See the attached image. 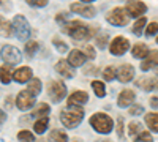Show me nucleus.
<instances>
[{
    "label": "nucleus",
    "instance_id": "dca6fc26",
    "mask_svg": "<svg viewBox=\"0 0 158 142\" xmlns=\"http://www.w3.org/2000/svg\"><path fill=\"white\" fill-rule=\"evenodd\" d=\"M56 71L63 77V79H73V77H74V68L68 63V60L60 59L56 63Z\"/></svg>",
    "mask_w": 158,
    "mask_h": 142
},
{
    "label": "nucleus",
    "instance_id": "de8ad7c7",
    "mask_svg": "<svg viewBox=\"0 0 158 142\" xmlns=\"http://www.w3.org/2000/svg\"><path fill=\"white\" fill-rule=\"evenodd\" d=\"M79 2H82V3H89V5H90L92 2H95V0H79Z\"/></svg>",
    "mask_w": 158,
    "mask_h": 142
},
{
    "label": "nucleus",
    "instance_id": "ea45409f",
    "mask_svg": "<svg viewBox=\"0 0 158 142\" xmlns=\"http://www.w3.org/2000/svg\"><path fill=\"white\" fill-rule=\"evenodd\" d=\"M25 2H27L30 6H33V8H44L49 0H25Z\"/></svg>",
    "mask_w": 158,
    "mask_h": 142
},
{
    "label": "nucleus",
    "instance_id": "5701e85b",
    "mask_svg": "<svg viewBox=\"0 0 158 142\" xmlns=\"http://www.w3.org/2000/svg\"><path fill=\"white\" fill-rule=\"evenodd\" d=\"M48 126H49V117L36 119L35 123H33V131H35L36 134H43V133H46Z\"/></svg>",
    "mask_w": 158,
    "mask_h": 142
},
{
    "label": "nucleus",
    "instance_id": "8fccbe9b",
    "mask_svg": "<svg viewBox=\"0 0 158 142\" xmlns=\"http://www.w3.org/2000/svg\"><path fill=\"white\" fill-rule=\"evenodd\" d=\"M156 44H158V36H156Z\"/></svg>",
    "mask_w": 158,
    "mask_h": 142
},
{
    "label": "nucleus",
    "instance_id": "7ed1b4c3",
    "mask_svg": "<svg viewBox=\"0 0 158 142\" xmlns=\"http://www.w3.org/2000/svg\"><path fill=\"white\" fill-rule=\"evenodd\" d=\"M90 126L94 128V131L100 134H109L114 130V120L104 112H97L89 119Z\"/></svg>",
    "mask_w": 158,
    "mask_h": 142
},
{
    "label": "nucleus",
    "instance_id": "a878e982",
    "mask_svg": "<svg viewBox=\"0 0 158 142\" xmlns=\"http://www.w3.org/2000/svg\"><path fill=\"white\" fill-rule=\"evenodd\" d=\"M49 142H68V134L63 130H52L49 134Z\"/></svg>",
    "mask_w": 158,
    "mask_h": 142
},
{
    "label": "nucleus",
    "instance_id": "c9c22d12",
    "mask_svg": "<svg viewBox=\"0 0 158 142\" xmlns=\"http://www.w3.org/2000/svg\"><path fill=\"white\" fill-rule=\"evenodd\" d=\"M123 128H125L123 119H122V117H118V119H117V123H115V131H117V136L120 137V139H123V136H125Z\"/></svg>",
    "mask_w": 158,
    "mask_h": 142
},
{
    "label": "nucleus",
    "instance_id": "b1692460",
    "mask_svg": "<svg viewBox=\"0 0 158 142\" xmlns=\"http://www.w3.org/2000/svg\"><path fill=\"white\" fill-rule=\"evenodd\" d=\"M11 65H3V67H0V82L2 84H10L13 81V73L15 71H11L10 68Z\"/></svg>",
    "mask_w": 158,
    "mask_h": 142
},
{
    "label": "nucleus",
    "instance_id": "c85d7f7f",
    "mask_svg": "<svg viewBox=\"0 0 158 142\" xmlns=\"http://www.w3.org/2000/svg\"><path fill=\"white\" fill-rule=\"evenodd\" d=\"M108 43H109V35H108L106 32H98L97 36H95V44H97V47L104 49V47L108 46Z\"/></svg>",
    "mask_w": 158,
    "mask_h": 142
},
{
    "label": "nucleus",
    "instance_id": "f704fd0d",
    "mask_svg": "<svg viewBox=\"0 0 158 142\" xmlns=\"http://www.w3.org/2000/svg\"><path fill=\"white\" fill-rule=\"evenodd\" d=\"M18 140L19 142H35V136L29 130H21L18 133Z\"/></svg>",
    "mask_w": 158,
    "mask_h": 142
},
{
    "label": "nucleus",
    "instance_id": "9b49d317",
    "mask_svg": "<svg viewBox=\"0 0 158 142\" xmlns=\"http://www.w3.org/2000/svg\"><path fill=\"white\" fill-rule=\"evenodd\" d=\"M135 85L144 92H153L158 90V74H152V76H142L135 82Z\"/></svg>",
    "mask_w": 158,
    "mask_h": 142
},
{
    "label": "nucleus",
    "instance_id": "c03bdc74",
    "mask_svg": "<svg viewBox=\"0 0 158 142\" xmlns=\"http://www.w3.org/2000/svg\"><path fill=\"white\" fill-rule=\"evenodd\" d=\"M149 103H150V108L152 109H158V96H152L149 99Z\"/></svg>",
    "mask_w": 158,
    "mask_h": 142
},
{
    "label": "nucleus",
    "instance_id": "bb28decb",
    "mask_svg": "<svg viewBox=\"0 0 158 142\" xmlns=\"http://www.w3.org/2000/svg\"><path fill=\"white\" fill-rule=\"evenodd\" d=\"M41 88H43V84H41V81H40L38 77H33V79L27 84V90L33 96H38L40 93H41Z\"/></svg>",
    "mask_w": 158,
    "mask_h": 142
},
{
    "label": "nucleus",
    "instance_id": "412c9836",
    "mask_svg": "<svg viewBox=\"0 0 158 142\" xmlns=\"http://www.w3.org/2000/svg\"><path fill=\"white\" fill-rule=\"evenodd\" d=\"M49 112H51V108L48 103H40L36 108H33L30 115L35 119H43V117H49Z\"/></svg>",
    "mask_w": 158,
    "mask_h": 142
},
{
    "label": "nucleus",
    "instance_id": "79ce46f5",
    "mask_svg": "<svg viewBox=\"0 0 158 142\" xmlns=\"http://www.w3.org/2000/svg\"><path fill=\"white\" fill-rule=\"evenodd\" d=\"M0 8H2L3 11H10V10H11L10 0H0Z\"/></svg>",
    "mask_w": 158,
    "mask_h": 142
},
{
    "label": "nucleus",
    "instance_id": "72a5a7b5",
    "mask_svg": "<svg viewBox=\"0 0 158 142\" xmlns=\"http://www.w3.org/2000/svg\"><path fill=\"white\" fill-rule=\"evenodd\" d=\"M103 79L104 81H114V79H117V68H114V67H106L103 70Z\"/></svg>",
    "mask_w": 158,
    "mask_h": 142
},
{
    "label": "nucleus",
    "instance_id": "39448f33",
    "mask_svg": "<svg viewBox=\"0 0 158 142\" xmlns=\"http://www.w3.org/2000/svg\"><path fill=\"white\" fill-rule=\"evenodd\" d=\"M106 21L111 25H114V27H125V25L128 24V21H130V16H128V13H127L125 8L115 6V8H112V10L108 11Z\"/></svg>",
    "mask_w": 158,
    "mask_h": 142
},
{
    "label": "nucleus",
    "instance_id": "393cba45",
    "mask_svg": "<svg viewBox=\"0 0 158 142\" xmlns=\"http://www.w3.org/2000/svg\"><path fill=\"white\" fill-rule=\"evenodd\" d=\"M13 35V25L11 22H8L3 16H0V36L10 38Z\"/></svg>",
    "mask_w": 158,
    "mask_h": 142
},
{
    "label": "nucleus",
    "instance_id": "a211bd4d",
    "mask_svg": "<svg viewBox=\"0 0 158 142\" xmlns=\"http://www.w3.org/2000/svg\"><path fill=\"white\" fill-rule=\"evenodd\" d=\"M68 63L73 67V68H79V67H84L85 65V62H87V57L85 54L82 52V51H79V49H73L71 52L68 54Z\"/></svg>",
    "mask_w": 158,
    "mask_h": 142
},
{
    "label": "nucleus",
    "instance_id": "cd10ccee",
    "mask_svg": "<svg viewBox=\"0 0 158 142\" xmlns=\"http://www.w3.org/2000/svg\"><path fill=\"white\" fill-rule=\"evenodd\" d=\"M92 88H94V92L98 98H104L106 96V85H104V82L101 81H92Z\"/></svg>",
    "mask_w": 158,
    "mask_h": 142
},
{
    "label": "nucleus",
    "instance_id": "e433bc0d",
    "mask_svg": "<svg viewBox=\"0 0 158 142\" xmlns=\"http://www.w3.org/2000/svg\"><path fill=\"white\" fill-rule=\"evenodd\" d=\"M158 32V24L156 22H152V24H147V29H146V36L147 38H152V36H155V33Z\"/></svg>",
    "mask_w": 158,
    "mask_h": 142
},
{
    "label": "nucleus",
    "instance_id": "a18cd8bd",
    "mask_svg": "<svg viewBox=\"0 0 158 142\" xmlns=\"http://www.w3.org/2000/svg\"><path fill=\"white\" fill-rule=\"evenodd\" d=\"M90 73H98V70L94 68V67H87V68L84 70V74H90Z\"/></svg>",
    "mask_w": 158,
    "mask_h": 142
},
{
    "label": "nucleus",
    "instance_id": "7c9ffc66",
    "mask_svg": "<svg viewBox=\"0 0 158 142\" xmlns=\"http://www.w3.org/2000/svg\"><path fill=\"white\" fill-rule=\"evenodd\" d=\"M52 44H54V47H56L57 52H60V54L68 52V44L65 43L60 36H54V38H52Z\"/></svg>",
    "mask_w": 158,
    "mask_h": 142
},
{
    "label": "nucleus",
    "instance_id": "c756f323",
    "mask_svg": "<svg viewBox=\"0 0 158 142\" xmlns=\"http://www.w3.org/2000/svg\"><path fill=\"white\" fill-rule=\"evenodd\" d=\"M146 25H147V19L142 16V18L136 19V22L133 24V29H131V30H133V33H135L136 36H141V35H142V32H144V27H146Z\"/></svg>",
    "mask_w": 158,
    "mask_h": 142
},
{
    "label": "nucleus",
    "instance_id": "9d476101",
    "mask_svg": "<svg viewBox=\"0 0 158 142\" xmlns=\"http://www.w3.org/2000/svg\"><path fill=\"white\" fill-rule=\"evenodd\" d=\"M70 13H76V14L82 16V18L92 19V18L97 16V8L92 6V5H89V3L76 2V3H71V5H70Z\"/></svg>",
    "mask_w": 158,
    "mask_h": 142
},
{
    "label": "nucleus",
    "instance_id": "473e14b6",
    "mask_svg": "<svg viewBox=\"0 0 158 142\" xmlns=\"http://www.w3.org/2000/svg\"><path fill=\"white\" fill-rule=\"evenodd\" d=\"M38 49H40L38 41H35V40L27 41V43H25V55H27V57H33L38 52Z\"/></svg>",
    "mask_w": 158,
    "mask_h": 142
},
{
    "label": "nucleus",
    "instance_id": "4be33fe9",
    "mask_svg": "<svg viewBox=\"0 0 158 142\" xmlns=\"http://www.w3.org/2000/svg\"><path fill=\"white\" fill-rule=\"evenodd\" d=\"M144 120H146V125L149 126V130L152 133H158V112H149V114H146Z\"/></svg>",
    "mask_w": 158,
    "mask_h": 142
},
{
    "label": "nucleus",
    "instance_id": "37998d69",
    "mask_svg": "<svg viewBox=\"0 0 158 142\" xmlns=\"http://www.w3.org/2000/svg\"><path fill=\"white\" fill-rule=\"evenodd\" d=\"M6 119H8V115H6V112L3 111V109H0V130H2V125L6 122Z\"/></svg>",
    "mask_w": 158,
    "mask_h": 142
},
{
    "label": "nucleus",
    "instance_id": "1a4fd4ad",
    "mask_svg": "<svg viewBox=\"0 0 158 142\" xmlns=\"http://www.w3.org/2000/svg\"><path fill=\"white\" fill-rule=\"evenodd\" d=\"M15 103H16V108L19 111H29L35 106V96L25 88V90H21V92L18 93Z\"/></svg>",
    "mask_w": 158,
    "mask_h": 142
},
{
    "label": "nucleus",
    "instance_id": "4c0bfd02",
    "mask_svg": "<svg viewBox=\"0 0 158 142\" xmlns=\"http://www.w3.org/2000/svg\"><path fill=\"white\" fill-rule=\"evenodd\" d=\"M82 49H84L82 52L85 54V57H87L89 60H95V59H97V52H95L94 46H90V44H89V46H84Z\"/></svg>",
    "mask_w": 158,
    "mask_h": 142
},
{
    "label": "nucleus",
    "instance_id": "423d86ee",
    "mask_svg": "<svg viewBox=\"0 0 158 142\" xmlns=\"http://www.w3.org/2000/svg\"><path fill=\"white\" fill-rule=\"evenodd\" d=\"M48 95L54 104H59L67 96V85L62 81H51L48 84Z\"/></svg>",
    "mask_w": 158,
    "mask_h": 142
},
{
    "label": "nucleus",
    "instance_id": "ddd939ff",
    "mask_svg": "<svg viewBox=\"0 0 158 142\" xmlns=\"http://www.w3.org/2000/svg\"><path fill=\"white\" fill-rule=\"evenodd\" d=\"M135 77V67L130 65V63H123L117 68V81L122 84H128L133 81Z\"/></svg>",
    "mask_w": 158,
    "mask_h": 142
},
{
    "label": "nucleus",
    "instance_id": "49530a36",
    "mask_svg": "<svg viewBox=\"0 0 158 142\" xmlns=\"http://www.w3.org/2000/svg\"><path fill=\"white\" fill-rule=\"evenodd\" d=\"M95 142H112L111 139H106V137H103V139H98V140H95Z\"/></svg>",
    "mask_w": 158,
    "mask_h": 142
},
{
    "label": "nucleus",
    "instance_id": "6e6552de",
    "mask_svg": "<svg viewBox=\"0 0 158 142\" xmlns=\"http://www.w3.org/2000/svg\"><path fill=\"white\" fill-rule=\"evenodd\" d=\"M128 49H130V41L127 40L123 35L114 36V40H111V43H109V52L112 55H115V57L123 55Z\"/></svg>",
    "mask_w": 158,
    "mask_h": 142
},
{
    "label": "nucleus",
    "instance_id": "20e7f679",
    "mask_svg": "<svg viewBox=\"0 0 158 142\" xmlns=\"http://www.w3.org/2000/svg\"><path fill=\"white\" fill-rule=\"evenodd\" d=\"M11 25H13V33L16 35L18 40L21 41H27L30 38V33H32V29H30V24L29 21L25 19V16L22 14H16L11 21Z\"/></svg>",
    "mask_w": 158,
    "mask_h": 142
},
{
    "label": "nucleus",
    "instance_id": "0eeeda50",
    "mask_svg": "<svg viewBox=\"0 0 158 142\" xmlns=\"http://www.w3.org/2000/svg\"><path fill=\"white\" fill-rule=\"evenodd\" d=\"M0 59H2L6 65H18V63H21V60H22V54L16 46L5 44V46H2V49H0Z\"/></svg>",
    "mask_w": 158,
    "mask_h": 142
},
{
    "label": "nucleus",
    "instance_id": "58836bf2",
    "mask_svg": "<svg viewBox=\"0 0 158 142\" xmlns=\"http://www.w3.org/2000/svg\"><path fill=\"white\" fill-rule=\"evenodd\" d=\"M135 142H153V137H152V134H150L149 131H142V133L135 139Z\"/></svg>",
    "mask_w": 158,
    "mask_h": 142
},
{
    "label": "nucleus",
    "instance_id": "f257e3e1",
    "mask_svg": "<svg viewBox=\"0 0 158 142\" xmlns=\"http://www.w3.org/2000/svg\"><path fill=\"white\" fill-rule=\"evenodd\" d=\"M60 29H62L63 33H67L68 36H71L76 41L89 40L90 35H92V30L81 21H67L63 25H60Z\"/></svg>",
    "mask_w": 158,
    "mask_h": 142
},
{
    "label": "nucleus",
    "instance_id": "6ab92c4d",
    "mask_svg": "<svg viewBox=\"0 0 158 142\" xmlns=\"http://www.w3.org/2000/svg\"><path fill=\"white\" fill-rule=\"evenodd\" d=\"M150 54V49L147 47V44L144 43H136L133 47H131V55L135 59H141V60H146Z\"/></svg>",
    "mask_w": 158,
    "mask_h": 142
},
{
    "label": "nucleus",
    "instance_id": "2f4dec72",
    "mask_svg": "<svg viewBox=\"0 0 158 142\" xmlns=\"http://www.w3.org/2000/svg\"><path fill=\"white\" fill-rule=\"evenodd\" d=\"M142 125L139 123V122H136V120H133V122H130L128 123V136L130 137H135V136H139L142 131Z\"/></svg>",
    "mask_w": 158,
    "mask_h": 142
},
{
    "label": "nucleus",
    "instance_id": "2eb2a0df",
    "mask_svg": "<svg viewBox=\"0 0 158 142\" xmlns=\"http://www.w3.org/2000/svg\"><path fill=\"white\" fill-rule=\"evenodd\" d=\"M32 79H33V71L30 67H21L13 73V81L18 84H25V82L29 84Z\"/></svg>",
    "mask_w": 158,
    "mask_h": 142
},
{
    "label": "nucleus",
    "instance_id": "aec40b11",
    "mask_svg": "<svg viewBox=\"0 0 158 142\" xmlns=\"http://www.w3.org/2000/svg\"><path fill=\"white\" fill-rule=\"evenodd\" d=\"M158 67V51H152L149 54V57L141 63V70L142 71H149L152 68Z\"/></svg>",
    "mask_w": 158,
    "mask_h": 142
},
{
    "label": "nucleus",
    "instance_id": "4468645a",
    "mask_svg": "<svg viewBox=\"0 0 158 142\" xmlns=\"http://www.w3.org/2000/svg\"><path fill=\"white\" fill-rule=\"evenodd\" d=\"M135 99H136V93L131 88H125L117 96V106L118 108H131Z\"/></svg>",
    "mask_w": 158,
    "mask_h": 142
},
{
    "label": "nucleus",
    "instance_id": "f3484780",
    "mask_svg": "<svg viewBox=\"0 0 158 142\" xmlns=\"http://www.w3.org/2000/svg\"><path fill=\"white\" fill-rule=\"evenodd\" d=\"M89 99H90V96L87 92H84V90H76V92H73L68 96L67 104L68 106H82L85 103H89Z\"/></svg>",
    "mask_w": 158,
    "mask_h": 142
},
{
    "label": "nucleus",
    "instance_id": "f8f14e48",
    "mask_svg": "<svg viewBox=\"0 0 158 142\" xmlns=\"http://www.w3.org/2000/svg\"><path fill=\"white\" fill-rule=\"evenodd\" d=\"M125 10H127L130 18L139 19V18H142V14H146V13H147V5L144 2H139V0H133V2L127 3Z\"/></svg>",
    "mask_w": 158,
    "mask_h": 142
},
{
    "label": "nucleus",
    "instance_id": "a19ab883",
    "mask_svg": "<svg viewBox=\"0 0 158 142\" xmlns=\"http://www.w3.org/2000/svg\"><path fill=\"white\" fill-rule=\"evenodd\" d=\"M144 112V106H141V104H135V106H131L130 108V111H128V114L130 115H141Z\"/></svg>",
    "mask_w": 158,
    "mask_h": 142
},
{
    "label": "nucleus",
    "instance_id": "f03ea898",
    "mask_svg": "<svg viewBox=\"0 0 158 142\" xmlns=\"http://www.w3.org/2000/svg\"><path fill=\"white\" fill-rule=\"evenodd\" d=\"M84 120V109L81 106H68L60 112V122L65 128L74 130Z\"/></svg>",
    "mask_w": 158,
    "mask_h": 142
},
{
    "label": "nucleus",
    "instance_id": "09e8293b",
    "mask_svg": "<svg viewBox=\"0 0 158 142\" xmlns=\"http://www.w3.org/2000/svg\"><path fill=\"white\" fill-rule=\"evenodd\" d=\"M71 142H82V139H79V137H77V139H74V140H71Z\"/></svg>",
    "mask_w": 158,
    "mask_h": 142
}]
</instances>
